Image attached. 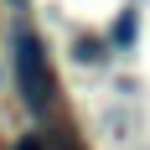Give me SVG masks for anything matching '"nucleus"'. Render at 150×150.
I'll return each instance as SVG.
<instances>
[{"label":"nucleus","instance_id":"obj_1","mask_svg":"<svg viewBox=\"0 0 150 150\" xmlns=\"http://www.w3.org/2000/svg\"><path fill=\"white\" fill-rule=\"evenodd\" d=\"M11 47H16V88H21V104H26L31 119H47L52 104H57V78H52V57H47L42 36L26 31V26H16Z\"/></svg>","mask_w":150,"mask_h":150},{"label":"nucleus","instance_id":"obj_2","mask_svg":"<svg viewBox=\"0 0 150 150\" xmlns=\"http://www.w3.org/2000/svg\"><path fill=\"white\" fill-rule=\"evenodd\" d=\"M135 26H140V16H135V11H124V16H119V26H114V36H109V47H135Z\"/></svg>","mask_w":150,"mask_h":150},{"label":"nucleus","instance_id":"obj_3","mask_svg":"<svg viewBox=\"0 0 150 150\" xmlns=\"http://www.w3.org/2000/svg\"><path fill=\"white\" fill-rule=\"evenodd\" d=\"M78 57H83V62H98V57H104V42L83 36V42H78Z\"/></svg>","mask_w":150,"mask_h":150},{"label":"nucleus","instance_id":"obj_4","mask_svg":"<svg viewBox=\"0 0 150 150\" xmlns=\"http://www.w3.org/2000/svg\"><path fill=\"white\" fill-rule=\"evenodd\" d=\"M16 150H47V135H21V140H16Z\"/></svg>","mask_w":150,"mask_h":150},{"label":"nucleus","instance_id":"obj_5","mask_svg":"<svg viewBox=\"0 0 150 150\" xmlns=\"http://www.w3.org/2000/svg\"><path fill=\"white\" fill-rule=\"evenodd\" d=\"M11 5H21V0H11Z\"/></svg>","mask_w":150,"mask_h":150}]
</instances>
